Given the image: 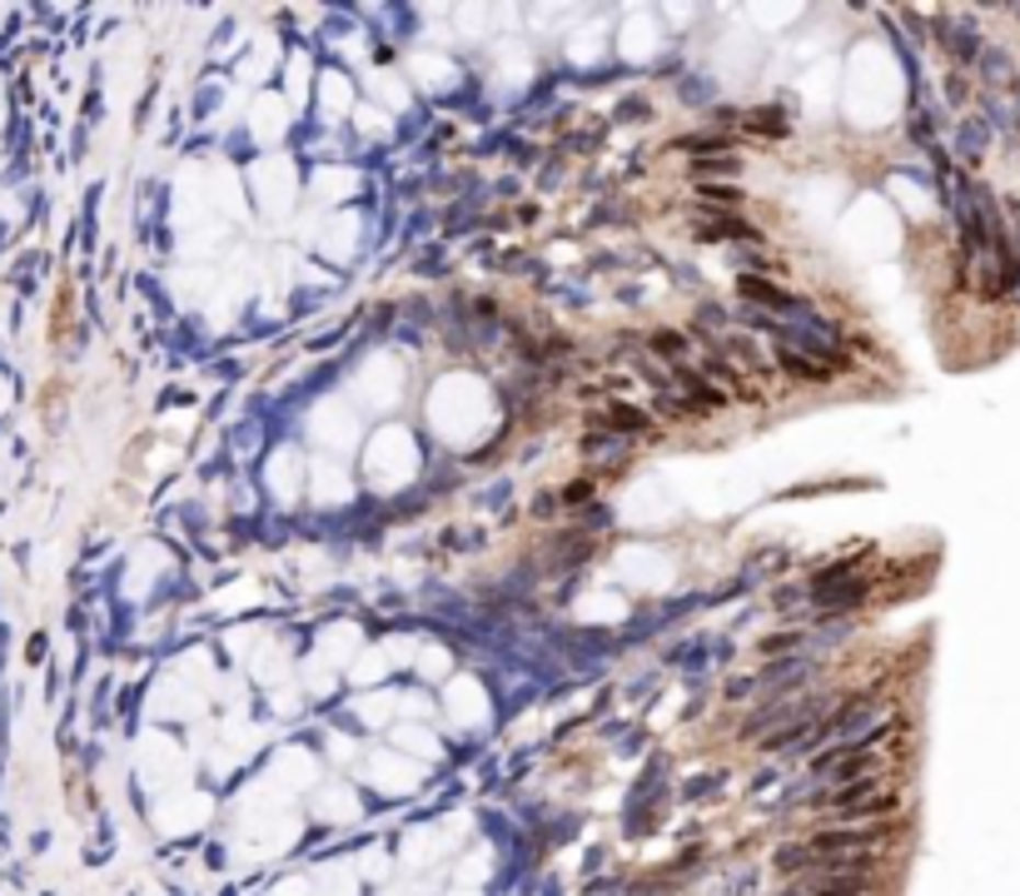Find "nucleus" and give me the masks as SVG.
<instances>
[{
	"label": "nucleus",
	"instance_id": "obj_1",
	"mask_svg": "<svg viewBox=\"0 0 1020 896\" xmlns=\"http://www.w3.org/2000/svg\"><path fill=\"white\" fill-rule=\"evenodd\" d=\"M896 837V821H871L866 831H816L806 852L812 857H851V852H876L881 842Z\"/></svg>",
	"mask_w": 1020,
	"mask_h": 896
},
{
	"label": "nucleus",
	"instance_id": "obj_2",
	"mask_svg": "<svg viewBox=\"0 0 1020 896\" xmlns=\"http://www.w3.org/2000/svg\"><path fill=\"white\" fill-rule=\"evenodd\" d=\"M871 872H827L816 882V896H866Z\"/></svg>",
	"mask_w": 1020,
	"mask_h": 896
},
{
	"label": "nucleus",
	"instance_id": "obj_3",
	"mask_svg": "<svg viewBox=\"0 0 1020 896\" xmlns=\"http://www.w3.org/2000/svg\"><path fill=\"white\" fill-rule=\"evenodd\" d=\"M902 807V797L896 792H871L866 802H857V807H847L841 817H857V821H876V817H892V812Z\"/></svg>",
	"mask_w": 1020,
	"mask_h": 896
},
{
	"label": "nucleus",
	"instance_id": "obj_4",
	"mask_svg": "<svg viewBox=\"0 0 1020 896\" xmlns=\"http://www.w3.org/2000/svg\"><path fill=\"white\" fill-rule=\"evenodd\" d=\"M741 294H752V299H767V304H786V294H777L772 284H762V280H741Z\"/></svg>",
	"mask_w": 1020,
	"mask_h": 896
},
{
	"label": "nucleus",
	"instance_id": "obj_5",
	"mask_svg": "<svg viewBox=\"0 0 1020 896\" xmlns=\"http://www.w3.org/2000/svg\"><path fill=\"white\" fill-rule=\"evenodd\" d=\"M698 195H707V200H717V205H737V190H732V184H702V190H698Z\"/></svg>",
	"mask_w": 1020,
	"mask_h": 896
},
{
	"label": "nucleus",
	"instance_id": "obj_6",
	"mask_svg": "<svg viewBox=\"0 0 1020 896\" xmlns=\"http://www.w3.org/2000/svg\"><path fill=\"white\" fill-rule=\"evenodd\" d=\"M612 423H617V429H647L643 413H637V409H623V404L612 409Z\"/></svg>",
	"mask_w": 1020,
	"mask_h": 896
},
{
	"label": "nucleus",
	"instance_id": "obj_7",
	"mask_svg": "<svg viewBox=\"0 0 1020 896\" xmlns=\"http://www.w3.org/2000/svg\"><path fill=\"white\" fill-rule=\"evenodd\" d=\"M806 857H812V852H806V847H792V852H777V866H782V872H786V866H802Z\"/></svg>",
	"mask_w": 1020,
	"mask_h": 896
},
{
	"label": "nucleus",
	"instance_id": "obj_8",
	"mask_svg": "<svg viewBox=\"0 0 1020 896\" xmlns=\"http://www.w3.org/2000/svg\"><path fill=\"white\" fill-rule=\"evenodd\" d=\"M653 349H662V354L672 349V354H677V349H682V334H657V339H653Z\"/></svg>",
	"mask_w": 1020,
	"mask_h": 896
},
{
	"label": "nucleus",
	"instance_id": "obj_9",
	"mask_svg": "<svg viewBox=\"0 0 1020 896\" xmlns=\"http://www.w3.org/2000/svg\"><path fill=\"white\" fill-rule=\"evenodd\" d=\"M568 498H573V503H578V498H592V484H573Z\"/></svg>",
	"mask_w": 1020,
	"mask_h": 896
}]
</instances>
